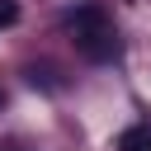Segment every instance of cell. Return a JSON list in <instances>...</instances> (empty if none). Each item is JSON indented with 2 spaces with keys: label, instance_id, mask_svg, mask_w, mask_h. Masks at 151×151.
<instances>
[{
  "label": "cell",
  "instance_id": "6da1fadb",
  "mask_svg": "<svg viewBox=\"0 0 151 151\" xmlns=\"http://www.w3.org/2000/svg\"><path fill=\"white\" fill-rule=\"evenodd\" d=\"M71 33H76V47H80V57H90V61H113L118 57V28H113V19H109V9L104 5H80L71 19Z\"/></svg>",
  "mask_w": 151,
  "mask_h": 151
},
{
  "label": "cell",
  "instance_id": "7a4b0ae2",
  "mask_svg": "<svg viewBox=\"0 0 151 151\" xmlns=\"http://www.w3.org/2000/svg\"><path fill=\"white\" fill-rule=\"evenodd\" d=\"M118 151H151V132L146 127H127L118 137Z\"/></svg>",
  "mask_w": 151,
  "mask_h": 151
},
{
  "label": "cell",
  "instance_id": "3957f363",
  "mask_svg": "<svg viewBox=\"0 0 151 151\" xmlns=\"http://www.w3.org/2000/svg\"><path fill=\"white\" fill-rule=\"evenodd\" d=\"M14 19H19V5L14 0H0V28H9Z\"/></svg>",
  "mask_w": 151,
  "mask_h": 151
},
{
  "label": "cell",
  "instance_id": "277c9868",
  "mask_svg": "<svg viewBox=\"0 0 151 151\" xmlns=\"http://www.w3.org/2000/svg\"><path fill=\"white\" fill-rule=\"evenodd\" d=\"M0 109H5V90H0Z\"/></svg>",
  "mask_w": 151,
  "mask_h": 151
}]
</instances>
